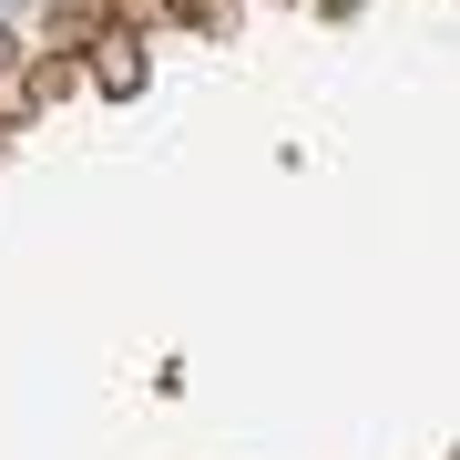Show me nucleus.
Masks as SVG:
<instances>
[{
    "label": "nucleus",
    "instance_id": "1",
    "mask_svg": "<svg viewBox=\"0 0 460 460\" xmlns=\"http://www.w3.org/2000/svg\"><path fill=\"white\" fill-rule=\"evenodd\" d=\"M102 62H93V83L102 93H144V41H93Z\"/></svg>",
    "mask_w": 460,
    "mask_h": 460
}]
</instances>
